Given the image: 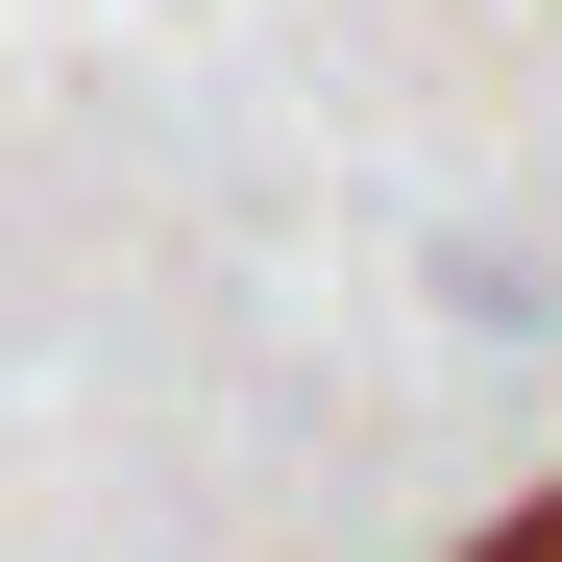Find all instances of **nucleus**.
Returning a JSON list of instances; mask_svg holds the SVG:
<instances>
[{
    "label": "nucleus",
    "mask_w": 562,
    "mask_h": 562,
    "mask_svg": "<svg viewBox=\"0 0 562 562\" xmlns=\"http://www.w3.org/2000/svg\"><path fill=\"white\" fill-rule=\"evenodd\" d=\"M464 562H562V490H538V514H490V538H464Z\"/></svg>",
    "instance_id": "1"
}]
</instances>
